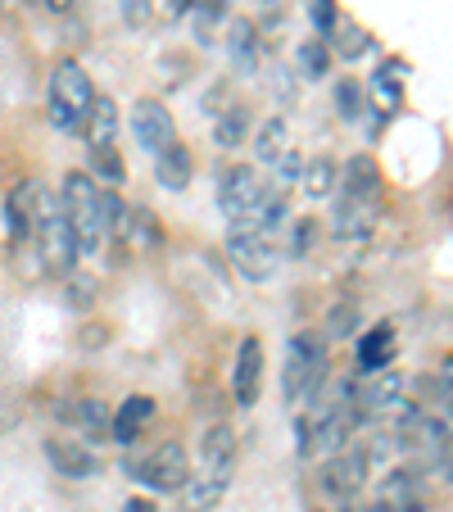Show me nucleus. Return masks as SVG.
<instances>
[{"mask_svg":"<svg viewBox=\"0 0 453 512\" xmlns=\"http://www.w3.org/2000/svg\"><path fill=\"white\" fill-rule=\"evenodd\" d=\"M286 150H290L286 118H268V123L259 127V136H254V155H259V164H277Z\"/></svg>","mask_w":453,"mask_h":512,"instance_id":"24","label":"nucleus"},{"mask_svg":"<svg viewBox=\"0 0 453 512\" xmlns=\"http://www.w3.org/2000/svg\"><path fill=\"white\" fill-rule=\"evenodd\" d=\"M263 195H268V182L254 173V164H232L218 182V209L227 213L232 232H254V218L263 209Z\"/></svg>","mask_w":453,"mask_h":512,"instance_id":"2","label":"nucleus"},{"mask_svg":"<svg viewBox=\"0 0 453 512\" xmlns=\"http://www.w3.org/2000/svg\"><path fill=\"white\" fill-rule=\"evenodd\" d=\"M336 105H340V118H345V123H358V118H363V109H367L363 87H358L354 78H340L336 82Z\"/></svg>","mask_w":453,"mask_h":512,"instance_id":"30","label":"nucleus"},{"mask_svg":"<svg viewBox=\"0 0 453 512\" xmlns=\"http://www.w3.org/2000/svg\"><path fill=\"white\" fill-rule=\"evenodd\" d=\"M136 476H141L150 490H182V481L191 476V458H186V449L177 445V440H164V445H155L145 454Z\"/></svg>","mask_w":453,"mask_h":512,"instance_id":"7","label":"nucleus"},{"mask_svg":"<svg viewBox=\"0 0 453 512\" xmlns=\"http://www.w3.org/2000/svg\"><path fill=\"white\" fill-rule=\"evenodd\" d=\"M46 454L59 467V476H73V481H87L100 472V458L78 440H46Z\"/></svg>","mask_w":453,"mask_h":512,"instance_id":"17","label":"nucleus"},{"mask_svg":"<svg viewBox=\"0 0 453 512\" xmlns=\"http://www.w3.org/2000/svg\"><path fill=\"white\" fill-rule=\"evenodd\" d=\"M37 254L46 259L50 272H73L78 268L82 245H78V236H73V227L64 223V213L59 209H50L37 223Z\"/></svg>","mask_w":453,"mask_h":512,"instance_id":"5","label":"nucleus"},{"mask_svg":"<svg viewBox=\"0 0 453 512\" xmlns=\"http://www.w3.org/2000/svg\"><path fill=\"white\" fill-rule=\"evenodd\" d=\"M227 485H232V467H204L200 476H186L177 494H182L186 512H213L227 494Z\"/></svg>","mask_w":453,"mask_h":512,"instance_id":"11","label":"nucleus"},{"mask_svg":"<svg viewBox=\"0 0 453 512\" xmlns=\"http://www.w3.org/2000/svg\"><path fill=\"white\" fill-rule=\"evenodd\" d=\"M123 19L127 28H145L150 23V0H123Z\"/></svg>","mask_w":453,"mask_h":512,"instance_id":"37","label":"nucleus"},{"mask_svg":"<svg viewBox=\"0 0 453 512\" xmlns=\"http://www.w3.org/2000/svg\"><path fill=\"white\" fill-rule=\"evenodd\" d=\"M376 213L381 200H367V195H336V213H331V236L340 241H358L376 227Z\"/></svg>","mask_w":453,"mask_h":512,"instance_id":"9","label":"nucleus"},{"mask_svg":"<svg viewBox=\"0 0 453 512\" xmlns=\"http://www.w3.org/2000/svg\"><path fill=\"white\" fill-rule=\"evenodd\" d=\"M236 458V431L232 426H209V435H204V467H232Z\"/></svg>","mask_w":453,"mask_h":512,"instance_id":"26","label":"nucleus"},{"mask_svg":"<svg viewBox=\"0 0 453 512\" xmlns=\"http://www.w3.org/2000/svg\"><path fill=\"white\" fill-rule=\"evenodd\" d=\"M5 213H10L14 236L37 232V223L50 213V200H46V191H41V182H19L14 186L10 200H5Z\"/></svg>","mask_w":453,"mask_h":512,"instance_id":"13","label":"nucleus"},{"mask_svg":"<svg viewBox=\"0 0 453 512\" xmlns=\"http://www.w3.org/2000/svg\"><path fill=\"white\" fill-rule=\"evenodd\" d=\"M259 386H263V340L250 336L241 340V354H236V372H232V395L241 408L259 404Z\"/></svg>","mask_w":453,"mask_h":512,"instance_id":"12","label":"nucleus"},{"mask_svg":"<svg viewBox=\"0 0 453 512\" xmlns=\"http://www.w3.org/2000/svg\"><path fill=\"white\" fill-rule=\"evenodd\" d=\"M245 132H250V109L245 105H227L218 114V123H213V141H218L222 150H236V145L245 141Z\"/></svg>","mask_w":453,"mask_h":512,"instance_id":"25","label":"nucleus"},{"mask_svg":"<svg viewBox=\"0 0 453 512\" xmlns=\"http://www.w3.org/2000/svg\"><path fill=\"white\" fill-rule=\"evenodd\" d=\"M78 422L87 426L91 435H105L109 431V408L100 404V399H82V404H78Z\"/></svg>","mask_w":453,"mask_h":512,"instance_id":"32","label":"nucleus"},{"mask_svg":"<svg viewBox=\"0 0 453 512\" xmlns=\"http://www.w3.org/2000/svg\"><path fill=\"white\" fill-rule=\"evenodd\" d=\"M191 5H195V0H173V14L182 19V14H191Z\"/></svg>","mask_w":453,"mask_h":512,"instance_id":"40","label":"nucleus"},{"mask_svg":"<svg viewBox=\"0 0 453 512\" xmlns=\"http://www.w3.org/2000/svg\"><path fill=\"white\" fill-rule=\"evenodd\" d=\"M309 19H313V28H318V37L327 41L331 28H336V0H309Z\"/></svg>","mask_w":453,"mask_h":512,"instance_id":"33","label":"nucleus"},{"mask_svg":"<svg viewBox=\"0 0 453 512\" xmlns=\"http://www.w3.org/2000/svg\"><path fill=\"white\" fill-rule=\"evenodd\" d=\"M91 100H96V87H91L87 68L64 59V64L55 68V78H50V118H55V127L82 132V118H87Z\"/></svg>","mask_w":453,"mask_h":512,"instance_id":"4","label":"nucleus"},{"mask_svg":"<svg viewBox=\"0 0 453 512\" xmlns=\"http://www.w3.org/2000/svg\"><path fill=\"white\" fill-rule=\"evenodd\" d=\"M399 395H404L399 368H381V372H372V377H363V386H358V395H354V408L358 413H381V408H395Z\"/></svg>","mask_w":453,"mask_h":512,"instance_id":"15","label":"nucleus"},{"mask_svg":"<svg viewBox=\"0 0 453 512\" xmlns=\"http://www.w3.org/2000/svg\"><path fill=\"white\" fill-rule=\"evenodd\" d=\"M68 5H73V0H50V10H68Z\"/></svg>","mask_w":453,"mask_h":512,"instance_id":"41","label":"nucleus"},{"mask_svg":"<svg viewBox=\"0 0 453 512\" xmlns=\"http://www.w3.org/2000/svg\"><path fill=\"white\" fill-rule=\"evenodd\" d=\"M123 512H155V503H150V499H127Z\"/></svg>","mask_w":453,"mask_h":512,"instance_id":"39","label":"nucleus"},{"mask_svg":"<svg viewBox=\"0 0 453 512\" xmlns=\"http://www.w3.org/2000/svg\"><path fill=\"white\" fill-rule=\"evenodd\" d=\"M64 223L73 227V236H78L82 254L87 250H100L105 245V232H100V186L91 182L87 173H68L64 177Z\"/></svg>","mask_w":453,"mask_h":512,"instance_id":"3","label":"nucleus"},{"mask_svg":"<svg viewBox=\"0 0 453 512\" xmlns=\"http://www.w3.org/2000/svg\"><path fill=\"white\" fill-rule=\"evenodd\" d=\"M155 422V399L150 395H132L118 404V413L109 417V435H114V445H136L141 431Z\"/></svg>","mask_w":453,"mask_h":512,"instance_id":"14","label":"nucleus"},{"mask_svg":"<svg viewBox=\"0 0 453 512\" xmlns=\"http://www.w3.org/2000/svg\"><path fill=\"white\" fill-rule=\"evenodd\" d=\"M132 132H136V141H141L150 155H159L164 145L177 141L173 114H168L159 100H136V109H132Z\"/></svg>","mask_w":453,"mask_h":512,"instance_id":"10","label":"nucleus"},{"mask_svg":"<svg viewBox=\"0 0 453 512\" xmlns=\"http://www.w3.org/2000/svg\"><path fill=\"white\" fill-rule=\"evenodd\" d=\"M349 331H354V304H340V309L327 318V336L340 340V336H349Z\"/></svg>","mask_w":453,"mask_h":512,"instance_id":"36","label":"nucleus"},{"mask_svg":"<svg viewBox=\"0 0 453 512\" xmlns=\"http://www.w3.org/2000/svg\"><path fill=\"white\" fill-rule=\"evenodd\" d=\"M367 463H372V458H367V449L345 445L340 454L327 458V467H322V490H327L331 499H349V494L367 481Z\"/></svg>","mask_w":453,"mask_h":512,"instance_id":"8","label":"nucleus"},{"mask_svg":"<svg viewBox=\"0 0 453 512\" xmlns=\"http://www.w3.org/2000/svg\"><path fill=\"white\" fill-rule=\"evenodd\" d=\"M331 37H336V55L340 59H358L367 50V32L358 28V23H349V19H336Z\"/></svg>","mask_w":453,"mask_h":512,"instance_id":"29","label":"nucleus"},{"mask_svg":"<svg viewBox=\"0 0 453 512\" xmlns=\"http://www.w3.org/2000/svg\"><path fill=\"white\" fill-rule=\"evenodd\" d=\"M363 512H390V508H381V503H372V508H363Z\"/></svg>","mask_w":453,"mask_h":512,"instance_id":"42","label":"nucleus"},{"mask_svg":"<svg viewBox=\"0 0 453 512\" xmlns=\"http://www.w3.org/2000/svg\"><path fill=\"white\" fill-rule=\"evenodd\" d=\"M336 182H340V168L331 164L327 155L313 159V164L304 168V191H309L313 200H327V195H336Z\"/></svg>","mask_w":453,"mask_h":512,"instance_id":"27","label":"nucleus"},{"mask_svg":"<svg viewBox=\"0 0 453 512\" xmlns=\"http://www.w3.org/2000/svg\"><path fill=\"white\" fill-rule=\"evenodd\" d=\"M227 55L236 59V68H241V73H254V68H259V28H254L250 19H236L232 23Z\"/></svg>","mask_w":453,"mask_h":512,"instance_id":"23","label":"nucleus"},{"mask_svg":"<svg viewBox=\"0 0 453 512\" xmlns=\"http://www.w3.org/2000/svg\"><path fill=\"white\" fill-rule=\"evenodd\" d=\"M191 173H195V159L182 141L164 145V150L155 155V177H159L164 191H186V186H191Z\"/></svg>","mask_w":453,"mask_h":512,"instance_id":"19","label":"nucleus"},{"mask_svg":"<svg viewBox=\"0 0 453 512\" xmlns=\"http://www.w3.org/2000/svg\"><path fill=\"white\" fill-rule=\"evenodd\" d=\"M299 64H304V73H309V78H327V68H331V46L327 41H304V46H299Z\"/></svg>","mask_w":453,"mask_h":512,"instance_id":"31","label":"nucleus"},{"mask_svg":"<svg viewBox=\"0 0 453 512\" xmlns=\"http://www.w3.org/2000/svg\"><path fill=\"white\" fill-rule=\"evenodd\" d=\"M327 368H331L327 340H322L318 331H299V336L286 345V372H281V390H286L290 404L313 395V390L327 381Z\"/></svg>","mask_w":453,"mask_h":512,"instance_id":"1","label":"nucleus"},{"mask_svg":"<svg viewBox=\"0 0 453 512\" xmlns=\"http://www.w3.org/2000/svg\"><path fill=\"white\" fill-rule=\"evenodd\" d=\"M82 136H87L91 150H109L118 136V105L109 96H96L87 109V118H82Z\"/></svg>","mask_w":453,"mask_h":512,"instance_id":"20","label":"nucleus"},{"mask_svg":"<svg viewBox=\"0 0 453 512\" xmlns=\"http://www.w3.org/2000/svg\"><path fill=\"white\" fill-rule=\"evenodd\" d=\"M227 259L245 281H268L277 272V245H272L268 232H232Z\"/></svg>","mask_w":453,"mask_h":512,"instance_id":"6","label":"nucleus"},{"mask_svg":"<svg viewBox=\"0 0 453 512\" xmlns=\"http://www.w3.org/2000/svg\"><path fill=\"white\" fill-rule=\"evenodd\" d=\"M100 232H105V241L127 236V204L118 191H100Z\"/></svg>","mask_w":453,"mask_h":512,"instance_id":"28","label":"nucleus"},{"mask_svg":"<svg viewBox=\"0 0 453 512\" xmlns=\"http://www.w3.org/2000/svg\"><path fill=\"white\" fill-rule=\"evenodd\" d=\"M91 155H96V168L109 177V182H114V186L123 182V159H118L114 145H109V150H91Z\"/></svg>","mask_w":453,"mask_h":512,"instance_id":"35","label":"nucleus"},{"mask_svg":"<svg viewBox=\"0 0 453 512\" xmlns=\"http://www.w3.org/2000/svg\"><path fill=\"white\" fill-rule=\"evenodd\" d=\"M68 300L87 309V304L96 300V281H91V277H73V286H68Z\"/></svg>","mask_w":453,"mask_h":512,"instance_id":"38","label":"nucleus"},{"mask_svg":"<svg viewBox=\"0 0 453 512\" xmlns=\"http://www.w3.org/2000/svg\"><path fill=\"white\" fill-rule=\"evenodd\" d=\"M367 96H372L376 114H395L399 100H404V68L381 64L376 68V78H372V87H367Z\"/></svg>","mask_w":453,"mask_h":512,"instance_id":"21","label":"nucleus"},{"mask_svg":"<svg viewBox=\"0 0 453 512\" xmlns=\"http://www.w3.org/2000/svg\"><path fill=\"white\" fill-rule=\"evenodd\" d=\"M390 363H395V327H390V322H376V327L363 331V340H358V372L372 377V372L390 368Z\"/></svg>","mask_w":453,"mask_h":512,"instance_id":"16","label":"nucleus"},{"mask_svg":"<svg viewBox=\"0 0 453 512\" xmlns=\"http://www.w3.org/2000/svg\"><path fill=\"white\" fill-rule=\"evenodd\" d=\"M222 10H227V0H195L191 14L200 19V37H209V28L222 19Z\"/></svg>","mask_w":453,"mask_h":512,"instance_id":"34","label":"nucleus"},{"mask_svg":"<svg viewBox=\"0 0 453 512\" xmlns=\"http://www.w3.org/2000/svg\"><path fill=\"white\" fill-rule=\"evenodd\" d=\"M340 195H367V200H381V173H376V164L367 155L349 159L345 168V182H336Z\"/></svg>","mask_w":453,"mask_h":512,"instance_id":"22","label":"nucleus"},{"mask_svg":"<svg viewBox=\"0 0 453 512\" xmlns=\"http://www.w3.org/2000/svg\"><path fill=\"white\" fill-rule=\"evenodd\" d=\"M381 508L390 512H426V485L417 472H390L381 485Z\"/></svg>","mask_w":453,"mask_h":512,"instance_id":"18","label":"nucleus"}]
</instances>
